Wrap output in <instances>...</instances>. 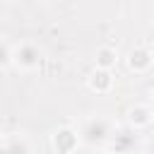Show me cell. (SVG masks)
I'll return each mask as SVG.
<instances>
[{"instance_id": "obj_1", "label": "cell", "mask_w": 154, "mask_h": 154, "mask_svg": "<svg viewBox=\"0 0 154 154\" xmlns=\"http://www.w3.org/2000/svg\"><path fill=\"white\" fill-rule=\"evenodd\" d=\"M82 137H84L89 144H103V142L111 137V125H108V120H103V118H91V120H87V125H84V130H82Z\"/></svg>"}, {"instance_id": "obj_2", "label": "cell", "mask_w": 154, "mask_h": 154, "mask_svg": "<svg viewBox=\"0 0 154 154\" xmlns=\"http://www.w3.org/2000/svg\"><path fill=\"white\" fill-rule=\"evenodd\" d=\"M38 60H41V53H38V48L31 46V43L19 46L17 53H14V63H17L19 67H26V70H29V67H36Z\"/></svg>"}, {"instance_id": "obj_3", "label": "cell", "mask_w": 154, "mask_h": 154, "mask_svg": "<svg viewBox=\"0 0 154 154\" xmlns=\"http://www.w3.org/2000/svg\"><path fill=\"white\" fill-rule=\"evenodd\" d=\"M135 135H130V132H120V135H116V140H113V147L116 149H132L135 147Z\"/></svg>"}, {"instance_id": "obj_4", "label": "cell", "mask_w": 154, "mask_h": 154, "mask_svg": "<svg viewBox=\"0 0 154 154\" xmlns=\"http://www.w3.org/2000/svg\"><path fill=\"white\" fill-rule=\"evenodd\" d=\"M99 63H101L103 67L111 65V63H113V53H111V51H101V53H99Z\"/></svg>"}, {"instance_id": "obj_5", "label": "cell", "mask_w": 154, "mask_h": 154, "mask_svg": "<svg viewBox=\"0 0 154 154\" xmlns=\"http://www.w3.org/2000/svg\"><path fill=\"white\" fill-rule=\"evenodd\" d=\"M7 63H10V51L5 43H0V67H5Z\"/></svg>"}]
</instances>
